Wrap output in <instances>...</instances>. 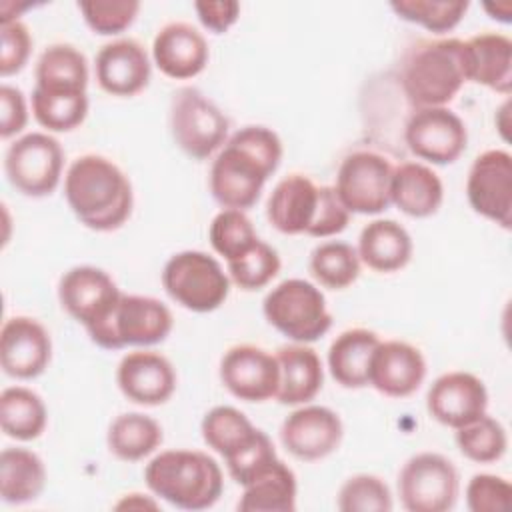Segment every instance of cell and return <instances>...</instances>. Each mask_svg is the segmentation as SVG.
I'll return each mask as SVG.
<instances>
[{
	"mask_svg": "<svg viewBox=\"0 0 512 512\" xmlns=\"http://www.w3.org/2000/svg\"><path fill=\"white\" fill-rule=\"evenodd\" d=\"M208 238L212 248L226 262L238 260L260 240L246 212L234 208H224L212 218Z\"/></svg>",
	"mask_w": 512,
	"mask_h": 512,
	"instance_id": "74e56055",
	"label": "cell"
},
{
	"mask_svg": "<svg viewBox=\"0 0 512 512\" xmlns=\"http://www.w3.org/2000/svg\"><path fill=\"white\" fill-rule=\"evenodd\" d=\"M320 206V186L304 174H288L268 196L266 218L282 234H308Z\"/></svg>",
	"mask_w": 512,
	"mask_h": 512,
	"instance_id": "603a6c76",
	"label": "cell"
},
{
	"mask_svg": "<svg viewBox=\"0 0 512 512\" xmlns=\"http://www.w3.org/2000/svg\"><path fill=\"white\" fill-rule=\"evenodd\" d=\"M52 358V340L48 330L30 316H12L0 332L2 370L18 380L40 376Z\"/></svg>",
	"mask_w": 512,
	"mask_h": 512,
	"instance_id": "ac0fdd59",
	"label": "cell"
},
{
	"mask_svg": "<svg viewBox=\"0 0 512 512\" xmlns=\"http://www.w3.org/2000/svg\"><path fill=\"white\" fill-rule=\"evenodd\" d=\"M34 88L50 94H86L88 62L72 44L48 46L36 62Z\"/></svg>",
	"mask_w": 512,
	"mask_h": 512,
	"instance_id": "f546056e",
	"label": "cell"
},
{
	"mask_svg": "<svg viewBox=\"0 0 512 512\" xmlns=\"http://www.w3.org/2000/svg\"><path fill=\"white\" fill-rule=\"evenodd\" d=\"M172 324V312L158 298L122 292L110 320L90 334V340L104 350L152 346L166 340L172 332Z\"/></svg>",
	"mask_w": 512,
	"mask_h": 512,
	"instance_id": "ba28073f",
	"label": "cell"
},
{
	"mask_svg": "<svg viewBox=\"0 0 512 512\" xmlns=\"http://www.w3.org/2000/svg\"><path fill=\"white\" fill-rule=\"evenodd\" d=\"M114 508L116 510H124V508H128V510H132V508H158V504L148 500V498H144V494H126Z\"/></svg>",
	"mask_w": 512,
	"mask_h": 512,
	"instance_id": "681fc988",
	"label": "cell"
},
{
	"mask_svg": "<svg viewBox=\"0 0 512 512\" xmlns=\"http://www.w3.org/2000/svg\"><path fill=\"white\" fill-rule=\"evenodd\" d=\"M162 286L182 308L190 312H212L226 302L230 278L210 254L182 250L172 254L164 264Z\"/></svg>",
	"mask_w": 512,
	"mask_h": 512,
	"instance_id": "8992f818",
	"label": "cell"
},
{
	"mask_svg": "<svg viewBox=\"0 0 512 512\" xmlns=\"http://www.w3.org/2000/svg\"><path fill=\"white\" fill-rule=\"evenodd\" d=\"M336 508L342 512H390L394 502L382 478L374 474H354L340 486Z\"/></svg>",
	"mask_w": 512,
	"mask_h": 512,
	"instance_id": "60d3db41",
	"label": "cell"
},
{
	"mask_svg": "<svg viewBox=\"0 0 512 512\" xmlns=\"http://www.w3.org/2000/svg\"><path fill=\"white\" fill-rule=\"evenodd\" d=\"M350 222V212L340 202L334 186H320V206L308 236L328 238L340 234Z\"/></svg>",
	"mask_w": 512,
	"mask_h": 512,
	"instance_id": "bcb514c9",
	"label": "cell"
},
{
	"mask_svg": "<svg viewBox=\"0 0 512 512\" xmlns=\"http://www.w3.org/2000/svg\"><path fill=\"white\" fill-rule=\"evenodd\" d=\"M64 150L46 132H28L16 138L4 156L8 182L24 196L42 198L56 190L62 178Z\"/></svg>",
	"mask_w": 512,
	"mask_h": 512,
	"instance_id": "30bf717a",
	"label": "cell"
},
{
	"mask_svg": "<svg viewBox=\"0 0 512 512\" xmlns=\"http://www.w3.org/2000/svg\"><path fill=\"white\" fill-rule=\"evenodd\" d=\"M460 492L456 466L438 452H420L398 474V496L408 512H448Z\"/></svg>",
	"mask_w": 512,
	"mask_h": 512,
	"instance_id": "9c48e42d",
	"label": "cell"
},
{
	"mask_svg": "<svg viewBox=\"0 0 512 512\" xmlns=\"http://www.w3.org/2000/svg\"><path fill=\"white\" fill-rule=\"evenodd\" d=\"M48 422L44 400L26 386H10L0 394V426L8 438L36 440Z\"/></svg>",
	"mask_w": 512,
	"mask_h": 512,
	"instance_id": "d6a6232c",
	"label": "cell"
},
{
	"mask_svg": "<svg viewBox=\"0 0 512 512\" xmlns=\"http://www.w3.org/2000/svg\"><path fill=\"white\" fill-rule=\"evenodd\" d=\"M344 436L340 416L318 404L300 406L280 426L282 446L298 460L314 462L338 450Z\"/></svg>",
	"mask_w": 512,
	"mask_h": 512,
	"instance_id": "2e32d148",
	"label": "cell"
},
{
	"mask_svg": "<svg viewBox=\"0 0 512 512\" xmlns=\"http://www.w3.org/2000/svg\"><path fill=\"white\" fill-rule=\"evenodd\" d=\"M466 82L508 96L512 90V40L500 32H480L464 40Z\"/></svg>",
	"mask_w": 512,
	"mask_h": 512,
	"instance_id": "cb8c5ba5",
	"label": "cell"
},
{
	"mask_svg": "<svg viewBox=\"0 0 512 512\" xmlns=\"http://www.w3.org/2000/svg\"><path fill=\"white\" fill-rule=\"evenodd\" d=\"M360 256L354 246L338 240L318 244L310 254L314 280L330 290H344L360 276Z\"/></svg>",
	"mask_w": 512,
	"mask_h": 512,
	"instance_id": "e575fe53",
	"label": "cell"
},
{
	"mask_svg": "<svg viewBox=\"0 0 512 512\" xmlns=\"http://www.w3.org/2000/svg\"><path fill=\"white\" fill-rule=\"evenodd\" d=\"M426 378V360L422 352L402 340H386L376 346L368 386L388 398H406L414 394Z\"/></svg>",
	"mask_w": 512,
	"mask_h": 512,
	"instance_id": "ffe728a7",
	"label": "cell"
},
{
	"mask_svg": "<svg viewBox=\"0 0 512 512\" xmlns=\"http://www.w3.org/2000/svg\"><path fill=\"white\" fill-rule=\"evenodd\" d=\"M378 344V334L368 328L340 332L328 348V370L336 384L342 388L368 386L370 360Z\"/></svg>",
	"mask_w": 512,
	"mask_h": 512,
	"instance_id": "83f0119b",
	"label": "cell"
},
{
	"mask_svg": "<svg viewBox=\"0 0 512 512\" xmlns=\"http://www.w3.org/2000/svg\"><path fill=\"white\" fill-rule=\"evenodd\" d=\"M28 106L20 88L2 84L0 86V136L4 140L16 136L26 128Z\"/></svg>",
	"mask_w": 512,
	"mask_h": 512,
	"instance_id": "7dc6e473",
	"label": "cell"
},
{
	"mask_svg": "<svg viewBox=\"0 0 512 512\" xmlns=\"http://www.w3.org/2000/svg\"><path fill=\"white\" fill-rule=\"evenodd\" d=\"M32 114L48 132H70L88 114V94H50L34 88Z\"/></svg>",
	"mask_w": 512,
	"mask_h": 512,
	"instance_id": "8d00e7d4",
	"label": "cell"
},
{
	"mask_svg": "<svg viewBox=\"0 0 512 512\" xmlns=\"http://www.w3.org/2000/svg\"><path fill=\"white\" fill-rule=\"evenodd\" d=\"M226 114L198 88L186 86L170 100V132L176 146L194 160H206L228 140Z\"/></svg>",
	"mask_w": 512,
	"mask_h": 512,
	"instance_id": "52a82bcc",
	"label": "cell"
},
{
	"mask_svg": "<svg viewBox=\"0 0 512 512\" xmlns=\"http://www.w3.org/2000/svg\"><path fill=\"white\" fill-rule=\"evenodd\" d=\"M208 58L210 50L204 34L188 22H170L154 36L152 60L168 78H194L206 68Z\"/></svg>",
	"mask_w": 512,
	"mask_h": 512,
	"instance_id": "7402d4cb",
	"label": "cell"
},
{
	"mask_svg": "<svg viewBox=\"0 0 512 512\" xmlns=\"http://www.w3.org/2000/svg\"><path fill=\"white\" fill-rule=\"evenodd\" d=\"M282 160V142L266 126H244L220 148L210 166L208 186L222 208H252Z\"/></svg>",
	"mask_w": 512,
	"mask_h": 512,
	"instance_id": "6da1fadb",
	"label": "cell"
},
{
	"mask_svg": "<svg viewBox=\"0 0 512 512\" xmlns=\"http://www.w3.org/2000/svg\"><path fill=\"white\" fill-rule=\"evenodd\" d=\"M220 380L232 396L244 402L276 398L280 382L276 354L254 344H236L220 360Z\"/></svg>",
	"mask_w": 512,
	"mask_h": 512,
	"instance_id": "9a60e30c",
	"label": "cell"
},
{
	"mask_svg": "<svg viewBox=\"0 0 512 512\" xmlns=\"http://www.w3.org/2000/svg\"><path fill=\"white\" fill-rule=\"evenodd\" d=\"M278 458L272 440L268 438L266 432L258 430V434L246 444L242 446L238 452H234L232 456L224 458L228 474L232 476V480L240 486L248 484L262 468H266L270 462H274Z\"/></svg>",
	"mask_w": 512,
	"mask_h": 512,
	"instance_id": "7bdbcfd3",
	"label": "cell"
},
{
	"mask_svg": "<svg viewBox=\"0 0 512 512\" xmlns=\"http://www.w3.org/2000/svg\"><path fill=\"white\" fill-rule=\"evenodd\" d=\"M390 8L406 22L418 24L434 34L454 30L470 8L462 0H394Z\"/></svg>",
	"mask_w": 512,
	"mask_h": 512,
	"instance_id": "f35d334b",
	"label": "cell"
},
{
	"mask_svg": "<svg viewBox=\"0 0 512 512\" xmlns=\"http://www.w3.org/2000/svg\"><path fill=\"white\" fill-rule=\"evenodd\" d=\"M258 430L260 428H256L248 416L234 406H214L206 412L200 424L204 442L222 458H228L246 446Z\"/></svg>",
	"mask_w": 512,
	"mask_h": 512,
	"instance_id": "836d02e7",
	"label": "cell"
},
{
	"mask_svg": "<svg viewBox=\"0 0 512 512\" xmlns=\"http://www.w3.org/2000/svg\"><path fill=\"white\" fill-rule=\"evenodd\" d=\"M472 210L508 230L512 224V156L494 148L478 154L466 180Z\"/></svg>",
	"mask_w": 512,
	"mask_h": 512,
	"instance_id": "5bb4252c",
	"label": "cell"
},
{
	"mask_svg": "<svg viewBox=\"0 0 512 512\" xmlns=\"http://www.w3.org/2000/svg\"><path fill=\"white\" fill-rule=\"evenodd\" d=\"M146 486L162 500L182 510H206L218 502L224 488L220 464L202 450H164L144 468Z\"/></svg>",
	"mask_w": 512,
	"mask_h": 512,
	"instance_id": "3957f363",
	"label": "cell"
},
{
	"mask_svg": "<svg viewBox=\"0 0 512 512\" xmlns=\"http://www.w3.org/2000/svg\"><path fill=\"white\" fill-rule=\"evenodd\" d=\"M228 278L238 288L252 292L270 284L280 272V256L278 252L264 240H258L252 250H248L238 260L226 262Z\"/></svg>",
	"mask_w": 512,
	"mask_h": 512,
	"instance_id": "ab89813d",
	"label": "cell"
},
{
	"mask_svg": "<svg viewBox=\"0 0 512 512\" xmlns=\"http://www.w3.org/2000/svg\"><path fill=\"white\" fill-rule=\"evenodd\" d=\"M198 20L202 26L214 34H224L234 26V22L240 16V4L238 2H196L194 4Z\"/></svg>",
	"mask_w": 512,
	"mask_h": 512,
	"instance_id": "c3c4849f",
	"label": "cell"
},
{
	"mask_svg": "<svg viewBox=\"0 0 512 512\" xmlns=\"http://www.w3.org/2000/svg\"><path fill=\"white\" fill-rule=\"evenodd\" d=\"M444 200L440 176L422 162L394 166L390 180V204L412 218H428L438 212Z\"/></svg>",
	"mask_w": 512,
	"mask_h": 512,
	"instance_id": "484cf974",
	"label": "cell"
},
{
	"mask_svg": "<svg viewBox=\"0 0 512 512\" xmlns=\"http://www.w3.org/2000/svg\"><path fill=\"white\" fill-rule=\"evenodd\" d=\"M120 288L112 276L96 266H74L60 278L58 300L62 308L86 328L88 336L100 330L120 302Z\"/></svg>",
	"mask_w": 512,
	"mask_h": 512,
	"instance_id": "7c38bea8",
	"label": "cell"
},
{
	"mask_svg": "<svg viewBox=\"0 0 512 512\" xmlns=\"http://www.w3.org/2000/svg\"><path fill=\"white\" fill-rule=\"evenodd\" d=\"M512 486L496 474H474L466 486V506L470 512H508Z\"/></svg>",
	"mask_w": 512,
	"mask_h": 512,
	"instance_id": "ee69618b",
	"label": "cell"
},
{
	"mask_svg": "<svg viewBox=\"0 0 512 512\" xmlns=\"http://www.w3.org/2000/svg\"><path fill=\"white\" fill-rule=\"evenodd\" d=\"M428 414L448 428H462L486 414L488 390L484 382L464 370L438 376L426 394Z\"/></svg>",
	"mask_w": 512,
	"mask_h": 512,
	"instance_id": "e0dca14e",
	"label": "cell"
},
{
	"mask_svg": "<svg viewBox=\"0 0 512 512\" xmlns=\"http://www.w3.org/2000/svg\"><path fill=\"white\" fill-rule=\"evenodd\" d=\"M0 40V74L8 78L26 66L32 52V36L24 22L10 20L0 24Z\"/></svg>",
	"mask_w": 512,
	"mask_h": 512,
	"instance_id": "f6af8a7d",
	"label": "cell"
},
{
	"mask_svg": "<svg viewBox=\"0 0 512 512\" xmlns=\"http://www.w3.org/2000/svg\"><path fill=\"white\" fill-rule=\"evenodd\" d=\"M508 110H510V102H504V106L498 110V114H500L502 118H506V116H508ZM498 128H500V132H502L504 140H508V136H506V130H508V122H498Z\"/></svg>",
	"mask_w": 512,
	"mask_h": 512,
	"instance_id": "816d5d0a",
	"label": "cell"
},
{
	"mask_svg": "<svg viewBox=\"0 0 512 512\" xmlns=\"http://www.w3.org/2000/svg\"><path fill=\"white\" fill-rule=\"evenodd\" d=\"M120 392L134 404L160 406L176 390V370L172 362L152 350L128 352L116 370Z\"/></svg>",
	"mask_w": 512,
	"mask_h": 512,
	"instance_id": "d6986e66",
	"label": "cell"
},
{
	"mask_svg": "<svg viewBox=\"0 0 512 512\" xmlns=\"http://www.w3.org/2000/svg\"><path fill=\"white\" fill-rule=\"evenodd\" d=\"M394 166L372 150H354L338 166L334 190L350 214H380L390 206Z\"/></svg>",
	"mask_w": 512,
	"mask_h": 512,
	"instance_id": "8fae6325",
	"label": "cell"
},
{
	"mask_svg": "<svg viewBox=\"0 0 512 512\" xmlns=\"http://www.w3.org/2000/svg\"><path fill=\"white\" fill-rule=\"evenodd\" d=\"M84 22L94 34L112 36L132 26L140 12L136 0H82L78 2Z\"/></svg>",
	"mask_w": 512,
	"mask_h": 512,
	"instance_id": "b9f144b4",
	"label": "cell"
},
{
	"mask_svg": "<svg viewBox=\"0 0 512 512\" xmlns=\"http://www.w3.org/2000/svg\"><path fill=\"white\" fill-rule=\"evenodd\" d=\"M94 72L104 92L126 98L148 86L150 58L138 40L118 38L98 50Z\"/></svg>",
	"mask_w": 512,
	"mask_h": 512,
	"instance_id": "44dd1931",
	"label": "cell"
},
{
	"mask_svg": "<svg viewBox=\"0 0 512 512\" xmlns=\"http://www.w3.org/2000/svg\"><path fill=\"white\" fill-rule=\"evenodd\" d=\"M64 196L74 216L90 230L112 232L132 214L134 192L128 176L100 154L78 156L66 170Z\"/></svg>",
	"mask_w": 512,
	"mask_h": 512,
	"instance_id": "7a4b0ae2",
	"label": "cell"
},
{
	"mask_svg": "<svg viewBox=\"0 0 512 512\" xmlns=\"http://www.w3.org/2000/svg\"><path fill=\"white\" fill-rule=\"evenodd\" d=\"M262 312L270 326L300 344L320 340L332 326L324 294L302 278H288L276 284L264 296Z\"/></svg>",
	"mask_w": 512,
	"mask_h": 512,
	"instance_id": "5b68a950",
	"label": "cell"
},
{
	"mask_svg": "<svg viewBox=\"0 0 512 512\" xmlns=\"http://www.w3.org/2000/svg\"><path fill=\"white\" fill-rule=\"evenodd\" d=\"M400 82L414 108L450 104L466 82L464 40H418L404 54Z\"/></svg>",
	"mask_w": 512,
	"mask_h": 512,
	"instance_id": "277c9868",
	"label": "cell"
},
{
	"mask_svg": "<svg viewBox=\"0 0 512 512\" xmlns=\"http://www.w3.org/2000/svg\"><path fill=\"white\" fill-rule=\"evenodd\" d=\"M280 382L276 400L286 406H300L316 398L324 384V368L318 352L306 344L294 342L276 350Z\"/></svg>",
	"mask_w": 512,
	"mask_h": 512,
	"instance_id": "d4e9b609",
	"label": "cell"
},
{
	"mask_svg": "<svg viewBox=\"0 0 512 512\" xmlns=\"http://www.w3.org/2000/svg\"><path fill=\"white\" fill-rule=\"evenodd\" d=\"M408 150L430 164H452L466 150L468 130L458 114L446 106L416 108L404 126Z\"/></svg>",
	"mask_w": 512,
	"mask_h": 512,
	"instance_id": "4fadbf2b",
	"label": "cell"
},
{
	"mask_svg": "<svg viewBox=\"0 0 512 512\" xmlns=\"http://www.w3.org/2000/svg\"><path fill=\"white\" fill-rule=\"evenodd\" d=\"M238 500L242 512H292L296 510L298 484L292 468L280 458L262 468L248 484Z\"/></svg>",
	"mask_w": 512,
	"mask_h": 512,
	"instance_id": "f1b7e54d",
	"label": "cell"
},
{
	"mask_svg": "<svg viewBox=\"0 0 512 512\" xmlns=\"http://www.w3.org/2000/svg\"><path fill=\"white\" fill-rule=\"evenodd\" d=\"M412 238L396 220L376 218L368 222L358 236L360 262L380 274L402 270L412 258Z\"/></svg>",
	"mask_w": 512,
	"mask_h": 512,
	"instance_id": "4316f807",
	"label": "cell"
},
{
	"mask_svg": "<svg viewBox=\"0 0 512 512\" xmlns=\"http://www.w3.org/2000/svg\"><path fill=\"white\" fill-rule=\"evenodd\" d=\"M484 8L492 14V18L500 20V22H510L512 20V8L508 2H502V4H484Z\"/></svg>",
	"mask_w": 512,
	"mask_h": 512,
	"instance_id": "f907efd6",
	"label": "cell"
},
{
	"mask_svg": "<svg viewBox=\"0 0 512 512\" xmlns=\"http://www.w3.org/2000/svg\"><path fill=\"white\" fill-rule=\"evenodd\" d=\"M46 486V466L28 448H4L0 454V496L6 504L36 500Z\"/></svg>",
	"mask_w": 512,
	"mask_h": 512,
	"instance_id": "4dcf8cb0",
	"label": "cell"
},
{
	"mask_svg": "<svg viewBox=\"0 0 512 512\" xmlns=\"http://www.w3.org/2000/svg\"><path fill=\"white\" fill-rule=\"evenodd\" d=\"M162 426L142 412H126L112 420L106 444L108 450L124 462H138L150 456L162 444Z\"/></svg>",
	"mask_w": 512,
	"mask_h": 512,
	"instance_id": "1f68e13d",
	"label": "cell"
},
{
	"mask_svg": "<svg viewBox=\"0 0 512 512\" xmlns=\"http://www.w3.org/2000/svg\"><path fill=\"white\" fill-rule=\"evenodd\" d=\"M456 446L472 462L492 464L506 454V428L492 416L482 414L470 424L456 428Z\"/></svg>",
	"mask_w": 512,
	"mask_h": 512,
	"instance_id": "d590c367",
	"label": "cell"
}]
</instances>
